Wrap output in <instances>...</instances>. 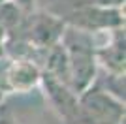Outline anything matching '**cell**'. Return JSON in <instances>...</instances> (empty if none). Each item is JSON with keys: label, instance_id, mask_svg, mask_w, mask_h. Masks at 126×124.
<instances>
[{"label": "cell", "instance_id": "1", "mask_svg": "<svg viewBox=\"0 0 126 124\" xmlns=\"http://www.w3.org/2000/svg\"><path fill=\"white\" fill-rule=\"evenodd\" d=\"M60 45L66 55L68 87L79 96L89 87H92L94 81L98 79L94 36L66 25L62 38H60Z\"/></svg>", "mask_w": 126, "mask_h": 124}, {"label": "cell", "instance_id": "2", "mask_svg": "<svg viewBox=\"0 0 126 124\" xmlns=\"http://www.w3.org/2000/svg\"><path fill=\"white\" fill-rule=\"evenodd\" d=\"M124 102L92 85L79 94V124H122Z\"/></svg>", "mask_w": 126, "mask_h": 124}, {"label": "cell", "instance_id": "3", "mask_svg": "<svg viewBox=\"0 0 126 124\" xmlns=\"http://www.w3.org/2000/svg\"><path fill=\"white\" fill-rule=\"evenodd\" d=\"M64 28H66V23L58 15L36 11L28 17H23L17 30L23 32V36L19 38L21 41H25L34 51H43L60 41Z\"/></svg>", "mask_w": 126, "mask_h": 124}, {"label": "cell", "instance_id": "4", "mask_svg": "<svg viewBox=\"0 0 126 124\" xmlns=\"http://www.w3.org/2000/svg\"><path fill=\"white\" fill-rule=\"evenodd\" d=\"M42 81V70L32 60L0 55V96L25 94Z\"/></svg>", "mask_w": 126, "mask_h": 124}, {"label": "cell", "instance_id": "5", "mask_svg": "<svg viewBox=\"0 0 126 124\" xmlns=\"http://www.w3.org/2000/svg\"><path fill=\"white\" fill-rule=\"evenodd\" d=\"M68 26H74L77 30L96 34V32H111L117 28H122L124 17L121 10L111 8H100L90 2H83L68 15Z\"/></svg>", "mask_w": 126, "mask_h": 124}, {"label": "cell", "instance_id": "6", "mask_svg": "<svg viewBox=\"0 0 126 124\" xmlns=\"http://www.w3.org/2000/svg\"><path fill=\"white\" fill-rule=\"evenodd\" d=\"M45 88V96L49 98L53 109L60 115V119H64L66 124H79V96L68 88L64 83L57 81L55 77L42 73V81Z\"/></svg>", "mask_w": 126, "mask_h": 124}, {"label": "cell", "instance_id": "7", "mask_svg": "<svg viewBox=\"0 0 126 124\" xmlns=\"http://www.w3.org/2000/svg\"><path fill=\"white\" fill-rule=\"evenodd\" d=\"M96 62L109 75L124 77V28L109 32V40L104 45H96Z\"/></svg>", "mask_w": 126, "mask_h": 124}, {"label": "cell", "instance_id": "8", "mask_svg": "<svg viewBox=\"0 0 126 124\" xmlns=\"http://www.w3.org/2000/svg\"><path fill=\"white\" fill-rule=\"evenodd\" d=\"M90 4L100 6V8H111V10H121L124 0H89Z\"/></svg>", "mask_w": 126, "mask_h": 124}, {"label": "cell", "instance_id": "9", "mask_svg": "<svg viewBox=\"0 0 126 124\" xmlns=\"http://www.w3.org/2000/svg\"><path fill=\"white\" fill-rule=\"evenodd\" d=\"M0 124H13V119H11L10 111L4 105H0Z\"/></svg>", "mask_w": 126, "mask_h": 124}]
</instances>
